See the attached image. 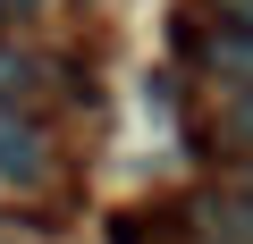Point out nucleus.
<instances>
[{
	"label": "nucleus",
	"mask_w": 253,
	"mask_h": 244,
	"mask_svg": "<svg viewBox=\"0 0 253 244\" xmlns=\"http://www.w3.org/2000/svg\"><path fill=\"white\" fill-rule=\"evenodd\" d=\"M177 51H186L194 68H211L219 84H253V26H228V17L194 9V17L177 26Z\"/></svg>",
	"instance_id": "f257e3e1"
},
{
	"label": "nucleus",
	"mask_w": 253,
	"mask_h": 244,
	"mask_svg": "<svg viewBox=\"0 0 253 244\" xmlns=\"http://www.w3.org/2000/svg\"><path fill=\"white\" fill-rule=\"evenodd\" d=\"M51 177V135L26 109H0V185H42Z\"/></svg>",
	"instance_id": "f03ea898"
},
{
	"label": "nucleus",
	"mask_w": 253,
	"mask_h": 244,
	"mask_svg": "<svg viewBox=\"0 0 253 244\" xmlns=\"http://www.w3.org/2000/svg\"><path fill=\"white\" fill-rule=\"evenodd\" d=\"M203 143V160H253V84H228V101H219V118H211V127L194 135Z\"/></svg>",
	"instance_id": "7ed1b4c3"
},
{
	"label": "nucleus",
	"mask_w": 253,
	"mask_h": 244,
	"mask_svg": "<svg viewBox=\"0 0 253 244\" xmlns=\"http://www.w3.org/2000/svg\"><path fill=\"white\" fill-rule=\"evenodd\" d=\"M42 84H51V68L34 51H9V42H0V109H26Z\"/></svg>",
	"instance_id": "20e7f679"
},
{
	"label": "nucleus",
	"mask_w": 253,
	"mask_h": 244,
	"mask_svg": "<svg viewBox=\"0 0 253 244\" xmlns=\"http://www.w3.org/2000/svg\"><path fill=\"white\" fill-rule=\"evenodd\" d=\"M211 17H228V26H253V0H203Z\"/></svg>",
	"instance_id": "39448f33"
},
{
	"label": "nucleus",
	"mask_w": 253,
	"mask_h": 244,
	"mask_svg": "<svg viewBox=\"0 0 253 244\" xmlns=\"http://www.w3.org/2000/svg\"><path fill=\"white\" fill-rule=\"evenodd\" d=\"M42 9V0H0V17H34Z\"/></svg>",
	"instance_id": "423d86ee"
}]
</instances>
